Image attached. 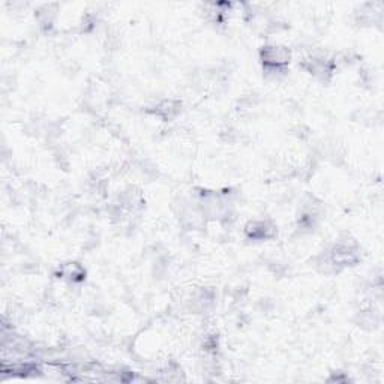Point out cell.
<instances>
[{
    "label": "cell",
    "instance_id": "cell-1",
    "mask_svg": "<svg viewBox=\"0 0 384 384\" xmlns=\"http://www.w3.org/2000/svg\"><path fill=\"white\" fill-rule=\"evenodd\" d=\"M83 275H84L83 269L78 264H75V263H69V264H65L62 267V276L68 278L69 281H78L83 278Z\"/></svg>",
    "mask_w": 384,
    "mask_h": 384
},
{
    "label": "cell",
    "instance_id": "cell-2",
    "mask_svg": "<svg viewBox=\"0 0 384 384\" xmlns=\"http://www.w3.org/2000/svg\"><path fill=\"white\" fill-rule=\"evenodd\" d=\"M158 114L164 116V119H170L179 111V104H176L174 101H164L162 104L158 105Z\"/></svg>",
    "mask_w": 384,
    "mask_h": 384
}]
</instances>
